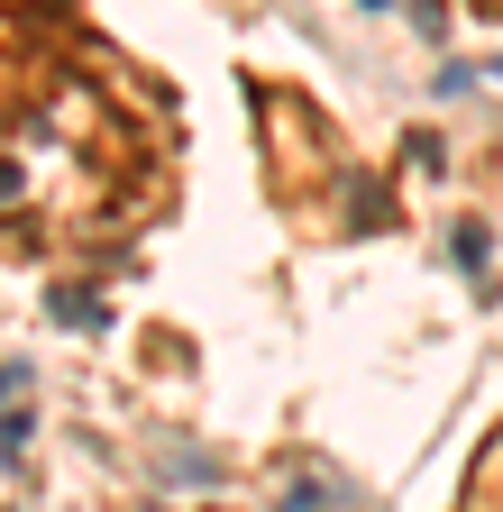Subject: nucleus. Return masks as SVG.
Wrapping results in <instances>:
<instances>
[{
  "label": "nucleus",
  "mask_w": 503,
  "mask_h": 512,
  "mask_svg": "<svg viewBox=\"0 0 503 512\" xmlns=\"http://www.w3.org/2000/svg\"><path fill=\"white\" fill-rule=\"evenodd\" d=\"M330 503H348V485L321 476V467H293V476L275 485V512H330Z\"/></svg>",
  "instance_id": "f257e3e1"
},
{
  "label": "nucleus",
  "mask_w": 503,
  "mask_h": 512,
  "mask_svg": "<svg viewBox=\"0 0 503 512\" xmlns=\"http://www.w3.org/2000/svg\"><path fill=\"white\" fill-rule=\"evenodd\" d=\"M449 256H458V266L476 275V293L494 302V284H485V256H494V238H485V220H458V229H449Z\"/></svg>",
  "instance_id": "f03ea898"
},
{
  "label": "nucleus",
  "mask_w": 503,
  "mask_h": 512,
  "mask_svg": "<svg viewBox=\"0 0 503 512\" xmlns=\"http://www.w3.org/2000/svg\"><path fill=\"white\" fill-rule=\"evenodd\" d=\"M46 320H65V330H101L110 311H101V293H65V284H55L46 293Z\"/></svg>",
  "instance_id": "7ed1b4c3"
},
{
  "label": "nucleus",
  "mask_w": 503,
  "mask_h": 512,
  "mask_svg": "<svg viewBox=\"0 0 503 512\" xmlns=\"http://www.w3.org/2000/svg\"><path fill=\"white\" fill-rule=\"evenodd\" d=\"M28 439H37V412L10 403V412H0V458H28Z\"/></svg>",
  "instance_id": "20e7f679"
},
{
  "label": "nucleus",
  "mask_w": 503,
  "mask_h": 512,
  "mask_svg": "<svg viewBox=\"0 0 503 512\" xmlns=\"http://www.w3.org/2000/svg\"><path fill=\"white\" fill-rule=\"evenodd\" d=\"M28 394V366H0V403H19Z\"/></svg>",
  "instance_id": "39448f33"
}]
</instances>
